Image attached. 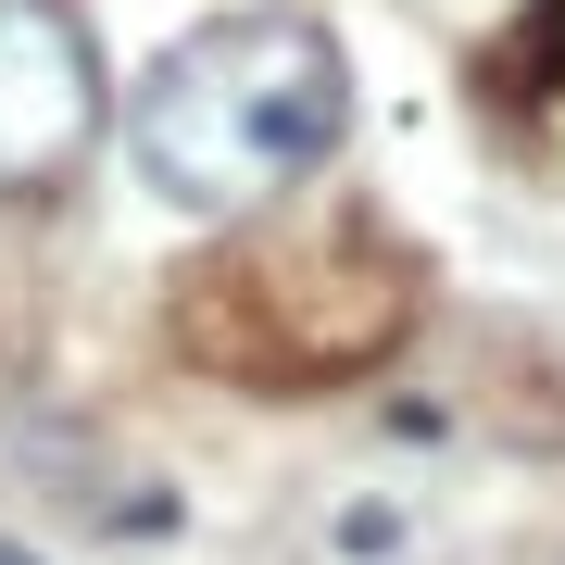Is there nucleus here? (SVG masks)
Returning <instances> with one entry per match:
<instances>
[{
  "instance_id": "obj_2",
  "label": "nucleus",
  "mask_w": 565,
  "mask_h": 565,
  "mask_svg": "<svg viewBox=\"0 0 565 565\" xmlns=\"http://www.w3.org/2000/svg\"><path fill=\"white\" fill-rule=\"evenodd\" d=\"M102 126V63H88L63 0H0V189H39Z\"/></svg>"
},
{
  "instance_id": "obj_3",
  "label": "nucleus",
  "mask_w": 565,
  "mask_h": 565,
  "mask_svg": "<svg viewBox=\"0 0 565 565\" xmlns=\"http://www.w3.org/2000/svg\"><path fill=\"white\" fill-rule=\"evenodd\" d=\"M0 565H39V553H25V541H0Z\"/></svg>"
},
{
  "instance_id": "obj_1",
  "label": "nucleus",
  "mask_w": 565,
  "mask_h": 565,
  "mask_svg": "<svg viewBox=\"0 0 565 565\" xmlns=\"http://www.w3.org/2000/svg\"><path fill=\"white\" fill-rule=\"evenodd\" d=\"M126 151L189 214H252L277 189H315L352 151V51L277 0L214 13L126 88Z\"/></svg>"
}]
</instances>
